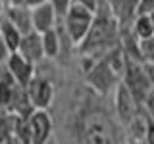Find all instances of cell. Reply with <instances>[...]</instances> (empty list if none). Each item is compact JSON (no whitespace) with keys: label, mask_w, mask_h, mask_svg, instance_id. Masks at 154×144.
I'll return each mask as SVG.
<instances>
[{"label":"cell","mask_w":154,"mask_h":144,"mask_svg":"<svg viewBox=\"0 0 154 144\" xmlns=\"http://www.w3.org/2000/svg\"><path fill=\"white\" fill-rule=\"evenodd\" d=\"M6 8H8V6H6V4L2 2V0H0V19L4 17V12H6Z\"/></svg>","instance_id":"obj_24"},{"label":"cell","mask_w":154,"mask_h":144,"mask_svg":"<svg viewBox=\"0 0 154 144\" xmlns=\"http://www.w3.org/2000/svg\"><path fill=\"white\" fill-rule=\"evenodd\" d=\"M45 2H48V0H23V4H27L29 8L38 6V4H45Z\"/></svg>","instance_id":"obj_23"},{"label":"cell","mask_w":154,"mask_h":144,"mask_svg":"<svg viewBox=\"0 0 154 144\" xmlns=\"http://www.w3.org/2000/svg\"><path fill=\"white\" fill-rule=\"evenodd\" d=\"M85 79L91 85V88L98 94H110L116 90V86L122 83V75L112 67L108 60L102 56L94 60V64L85 71Z\"/></svg>","instance_id":"obj_4"},{"label":"cell","mask_w":154,"mask_h":144,"mask_svg":"<svg viewBox=\"0 0 154 144\" xmlns=\"http://www.w3.org/2000/svg\"><path fill=\"white\" fill-rule=\"evenodd\" d=\"M46 144H56V142H54V138H52V140H48Z\"/></svg>","instance_id":"obj_28"},{"label":"cell","mask_w":154,"mask_h":144,"mask_svg":"<svg viewBox=\"0 0 154 144\" xmlns=\"http://www.w3.org/2000/svg\"><path fill=\"white\" fill-rule=\"evenodd\" d=\"M144 144H154V117H146V131H144Z\"/></svg>","instance_id":"obj_19"},{"label":"cell","mask_w":154,"mask_h":144,"mask_svg":"<svg viewBox=\"0 0 154 144\" xmlns=\"http://www.w3.org/2000/svg\"><path fill=\"white\" fill-rule=\"evenodd\" d=\"M6 67L12 73L16 85H19V86H27L33 81V77H35V64L29 62L19 52H12L10 54V58L6 60Z\"/></svg>","instance_id":"obj_9"},{"label":"cell","mask_w":154,"mask_h":144,"mask_svg":"<svg viewBox=\"0 0 154 144\" xmlns=\"http://www.w3.org/2000/svg\"><path fill=\"white\" fill-rule=\"evenodd\" d=\"M98 2L100 0H73V4H81V6H85V8H89V10H96V6H98Z\"/></svg>","instance_id":"obj_21"},{"label":"cell","mask_w":154,"mask_h":144,"mask_svg":"<svg viewBox=\"0 0 154 144\" xmlns=\"http://www.w3.org/2000/svg\"><path fill=\"white\" fill-rule=\"evenodd\" d=\"M83 140L85 144H118L116 127L110 115L102 110H91L83 117Z\"/></svg>","instance_id":"obj_2"},{"label":"cell","mask_w":154,"mask_h":144,"mask_svg":"<svg viewBox=\"0 0 154 144\" xmlns=\"http://www.w3.org/2000/svg\"><path fill=\"white\" fill-rule=\"evenodd\" d=\"M10 54H12L10 46L2 40V37H0V64H6V60L10 58Z\"/></svg>","instance_id":"obj_20"},{"label":"cell","mask_w":154,"mask_h":144,"mask_svg":"<svg viewBox=\"0 0 154 144\" xmlns=\"http://www.w3.org/2000/svg\"><path fill=\"white\" fill-rule=\"evenodd\" d=\"M122 81L127 85V88L131 90V94L137 98V102L141 106L146 104L150 100V96L154 94V88H152L150 81H148V75H146V69H144L143 62L127 60Z\"/></svg>","instance_id":"obj_5"},{"label":"cell","mask_w":154,"mask_h":144,"mask_svg":"<svg viewBox=\"0 0 154 144\" xmlns=\"http://www.w3.org/2000/svg\"><path fill=\"white\" fill-rule=\"evenodd\" d=\"M93 21H94V12L81 6V4H73L67 10L62 23H64V31L69 37L73 46H79L85 40V37L89 35L91 27H93Z\"/></svg>","instance_id":"obj_3"},{"label":"cell","mask_w":154,"mask_h":144,"mask_svg":"<svg viewBox=\"0 0 154 144\" xmlns=\"http://www.w3.org/2000/svg\"><path fill=\"white\" fill-rule=\"evenodd\" d=\"M144 69H146L148 81H150V85H152V88H154V64H144Z\"/></svg>","instance_id":"obj_22"},{"label":"cell","mask_w":154,"mask_h":144,"mask_svg":"<svg viewBox=\"0 0 154 144\" xmlns=\"http://www.w3.org/2000/svg\"><path fill=\"white\" fill-rule=\"evenodd\" d=\"M48 2L54 6L56 14L60 16V19H64V16L67 14V10L73 6V0H48Z\"/></svg>","instance_id":"obj_18"},{"label":"cell","mask_w":154,"mask_h":144,"mask_svg":"<svg viewBox=\"0 0 154 144\" xmlns=\"http://www.w3.org/2000/svg\"><path fill=\"white\" fill-rule=\"evenodd\" d=\"M127 144H143V142H141V140H133V138H131V140H129Z\"/></svg>","instance_id":"obj_25"},{"label":"cell","mask_w":154,"mask_h":144,"mask_svg":"<svg viewBox=\"0 0 154 144\" xmlns=\"http://www.w3.org/2000/svg\"><path fill=\"white\" fill-rule=\"evenodd\" d=\"M114 108H116V115L125 127H129L135 119L139 117V110L141 104L137 102V98L131 94V90L127 88V85L119 83L114 90Z\"/></svg>","instance_id":"obj_7"},{"label":"cell","mask_w":154,"mask_h":144,"mask_svg":"<svg viewBox=\"0 0 154 144\" xmlns=\"http://www.w3.org/2000/svg\"><path fill=\"white\" fill-rule=\"evenodd\" d=\"M141 58L143 64H154V37L141 40Z\"/></svg>","instance_id":"obj_16"},{"label":"cell","mask_w":154,"mask_h":144,"mask_svg":"<svg viewBox=\"0 0 154 144\" xmlns=\"http://www.w3.org/2000/svg\"><path fill=\"white\" fill-rule=\"evenodd\" d=\"M25 88H27L29 102H31V106L35 110H48L52 106V100H54V85H52L50 79L35 75L33 81Z\"/></svg>","instance_id":"obj_8"},{"label":"cell","mask_w":154,"mask_h":144,"mask_svg":"<svg viewBox=\"0 0 154 144\" xmlns=\"http://www.w3.org/2000/svg\"><path fill=\"white\" fill-rule=\"evenodd\" d=\"M52 131H54V123H52V117L46 110H33L27 115V144H46L48 140H52Z\"/></svg>","instance_id":"obj_6"},{"label":"cell","mask_w":154,"mask_h":144,"mask_svg":"<svg viewBox=\"0 0 154 144\" xmlns=\"http://www.w3.org/2000/svg\"><path fill=\"white\" fill-rule=\"evenodd\" d=\"M148 16H150V19H152V23H154V10H152L150 14H148Z\"/></svg>","instance_id":"obj_26"},{"label":"cell","mask_w":154,"mask_h":144,"mask_svg":"<svg viewBox=\"0 0 154 144\" xmlns=\"http://www.w3.org/2000/svg\"><path fill=\"white\" fill-rule=\"evenodd\" d=\"M17 52L21 56H25L29 62H33V64H38V62L45 60V46H42V35L37 31H31L27 33V35H23L21 38V44H19Z\"/></svg>","instance_id":"obj_11"},{"label":"cell","mask_w":154,"mask_h":144,"mask_svg":"<svg viewBox=\"0 0 154 144\" xmlns=\"http://www.w3.org/2000/svg\"><path fill=\"white\" fill-rule=\"evenodd\" d=\"M14 83H6V81H0V106H10L14 98Z\"/></svg>","instance_id":"obj_17"},{"label":"cell","mask_w":154,"mask_h":144,"mask_svg":"<svg viewBox=\"0 0 154 144\" xmlns=\"http://www.w3.org/2000/svg\"><path fill=\"white\" fill-rule=\"evenodd\" d=\"M31 17H33V29H35L37 33H45V31L54 29L58 19H60V16L56 14V10L50 2L33 6L31 8Z\"/></svg>","instance_id":"obj_10"},{"label":"cell","mask_w":154,"mask_h":144,"mask_svg":"<svg viewBox=\"0 0 154 144\" xmlns=\"http://www.w3.org/2000/svg\"><path fill=\"white\" fill-rule=\"evenodd\" d=\"M0 37H2V40L10 46V50L17 52L19 44H21V38H23V33L19 31L14 23H10L6 17H2L0 19Z\"/></svg>","instance_id":"obj_14"},{"label":"cell","mask_w":154,"mask_h":144,"mask_svg":"<svg viewBox=\"0 0 154 144\" xmlns=\"http://www.w3.org/2000/svg\"><path fill=\"white\" fill-rule=\"evenodd\" d=\"M4 17H6L10 23H14L23 35L35 31V29H33L31 8H29L27 4H12V6H8L6 12H4Z\"/></svg>","instance_id":"obj_12"},{"label":"cell","mask_w":154,"mask_h":144,"mask_svg":"<svg viewBox=\"0 0 154 144\" xmlns=\"http://www.w3.org/2000/svg\"><path fill=\"white\" fill-rule=\"evenodd\" d=\"M14 4H23V0H14Z\"/></svg>","instance_id":"obj_27"},{"label":"cell","mask_w":154,"mask_h":144,"mask_svg":"<svg viewBox=\"0 0 154 144\" xmlns=\"http://www.w3.org/2000/svg\"><path fill=\"white\" fill-rule=\"evenodd\" d=\"M131 29H133V33L141 38V40L143 38L154 37V23H152V19H150L148 14H139V16L133 19Z\"/></svg>","instance_id":"obj_15"},{"label":"cell","mask_w":154,"mask_h":144,"mask_svg":"<svg viewBox=\"0 0 154 144\" xmlns=\"http://www.w3.org/2000/svg\"><path fill=\"white\" fill-rule=\"evenodd\" d=\"M42 35V46H45V56L48 60H54L62 54L64 50V44H62V37H60V31L58 27L50 29V31H45L41 33Z\"/></svg>","instance_id":"obj_13"},{"label":"cell","mask_w":154,"mask_h":144,"mask_svg":"<svg viewBox=\"0 0 154 144\" xmlns=\"http://www.w3.org/2000/svg\"><path fill=\"white\" fill-rule=\"evenodd\" d=\"M116 46H119V23L112 14L110 2L100 0L94 10L93 27H91L89 35L85 37V40L77 48H79L81 56H89L98 60Z\"/></svg>","instance_id":"obj_1"}]
</instances>
